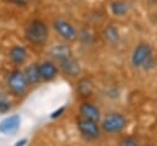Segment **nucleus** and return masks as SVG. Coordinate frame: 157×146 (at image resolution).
<instances>
[{
    "mask_svg": "<svg viewBox=\"0 0 157 146\" xmlns=\"http://www.w3.org/2000/svg\"><path fill=\"white\" fill-rule=\"evenodd\" d=\"M132 67L142 71H150L156 66V55L153 52V48L146 43L140 42L135 45L131 58H130Z\"/></svg>",
    "mask_w": 157,
    "mask_h": 146,
    "instance_id": "f257e3e1",
    "label": "nucleus"
},
{
    "mask_svg": "<svg viewBox=\"0 0 157 146\" xmlns=\"http://www.w3.org/2000/svg\"><path fill=\"white\" fill-rule=\"evenodd\" d=\"M25 39L33 45H44L49 38V27L40 18L31 20L23 31Z\"/></svg>",
    "mask_w": 157,
    "mask_h": 146,
    "instance_id": "f03ea898",
    "label": "nucleus"
},
{
    "mask_svg": "<svg viewBox=\"0 0 157 146\" xmlns=\"http://www.w3.org/2000/svg\"><path fill=\"white\" fill-rule=\"evenodd\" d=\"M6 85H7L9 91L16 97L23 96L27 92L28 86H29V83L23 74V70H20V69H13L7 74Z\"/></svg>",
    "mask_w": 157,
    "mask_h": 146,
    "instance_id": "7ed1b4c3",
    "label": "nucleus"
},
{
    "mask_svg": "<svg viewBox=\"0 0 157 146\" xmlns=\"http://www.w3.org/2000/svg\"><path fill=\"white\" fill-rule=\"evenodd\" d=\"M128 125V119L121 113H109L102 119L101 129L107 134L121 133Z\"/></svg>",
    "mask_w": 157,
    "mask_h": 146,
    "instance_id": "20e7f679",
    "label": "nucleus"
},
{
    "mask_svg": "<svg viewBox=\"0 0 157 146\" xmlns=\"http://www.w3.org/2000/svg\"><path fill=\"white\" fill-rule=\"evenodd\" d=\"M53 28L56 32V34L65 42H74L77 39L78 32L76 29V27L67 20L58 17L54 20L53 22Z\"/></svg>",
    "mask_w": 157,
    "mask_h": 146,
    "instance_id": "39448f33",
    "label": "nucleus"
},
{
    "mask_svg": "<svg viewBox=\"0 0 157 146\" xmlns=\"http://www.w3.org/2000/svg\"><path fill=\"white\" fill-rule=\"evenodd\" d=\"M76 126H77L80 134L87 140H97L101 137L102 129L97 121L78 117L76 120Z\"/></svg>",
    "mask_w": 157,
    "mask_h": 146,
    "instance_id": "423d86ee",
    "label": "nucleus"
},
{
    "mask_svg": "<svg viewBox=\"0 0 157 146\" xmlns=\"http://www.w3.org/2000/svg\"><path fill=\"white\" fill-rule=\"evenodd\" d=\"M58 67H59V71H61L64 75L70 76V77H77L82 71L80 61L74 55L59 61Z\"/></svg>",
    "mask_w": 157,
    "mask_h": 146,
    "instance_id": "0eeeda50",
    "label": "nucleus"
},
{
    "mask_svg": "<svg viewBox=\"0 0 157 146\" xmlns=\"http://www.w3.org/2000/svg\"><path fill=\"white\" fill-rule=\"evenodd\" d=\"M38 71H39V77L40 81L48 82L54 80L58 74H59V67L58 65L52 61V60H44L42 63H38Z\"/></svg>",
    "mask_w": 157,
    "mask_h": 146,
    "instance_id": "6e6552de",
    "label": "nucleus"
},
{
    "mask_svg": "<svg viewBox=\"0 0 157 146\" xmlns=\"http://www.w3.org/2000/svg\"><path fill=\"white\" fill-rule=\"evenodd\" d=\"M21 126V117L18 114H11L0 121V133L4 135H13Z\"/></svg>",
    "mask_w": 157,
    "mask_h": 146,
    "instance_id": "1a4fd4ad",
    "label": "nucleus"
},
{
    "mask_svg": "<svg viewBox=\"0 0 157 146\" xmlns=\"http://www.w3.org/2000/svg\"><path fill=\"white\" fill-rule=\"evenodd\" d=\"M7 56L10 59V61L16 65V66H21L27 61L28 58V52L26 49V47L21 45V44H13L7 53Z\"/></svg>",
    "mask_w": 157,
    "mask_h": 146,
    "instance_id": "9d476101",
    "label": "nucleus"
},
{
    "mask_svg": "<svg viewBox=\"0 0 157 146\" xmlns=\"http://www.w3.org/2000/svg\"><path fill=\"white\" fill-rule=\"evenodd\" d=\"M78 114L81 118H85V119H90V120H93V121H99L101 120V109L91 103V102H82L80 106H78Z\"/></svg>",
    "mask_w": 157,
    "mask_h": 146,
    "instance_id": "9b49d317",
    "label": "nucleus"
},
{
    "mask_svg": "<svg viewBox=\"0 0 157 146\" xmlns=\"http://www.w3.org/2000/svg\"><path fill=\"white\" fill-rule=\"evenodd\" d=\"M49 55L56 63H59V61H61V60H64V59H66V58H69V56H71L74 54H72L71 47L67 44V42H65V43H56V44H54L50 48V50H49Z\"/></svg>",
    "mask_w": 157,
    "mask_h": 146,
    "instance_id": "f8f14e48",
    "label": "nucleus"
},
{
    "mask_svg": "<svg viewBox=\"0 0 157 146\" xmlns=\"http://www.w3.org/2000/svg\"><path fill=\"white\" fill-rule=\"evenodd\" d=\"M93 90H94V83L91 77H82L76 83V94L82 99L92 96Z\"/></svg>",
    "mask_w": 157,
    "mask_h": 146,
    "instance_id": "ddd939ff",
    "label": "nucleus"
},
{
    "mask_svg": "<svg viewBox=\"0 0 157 146\" xmlns=\"http://www.w3.org/2000/svg\"><path fill=\"white\" fill-rule=\"evenodd\" d=\"M129 4L125 0H113L109 4V10L110 13L115 17H124L129 12Z\"/></svg>",
    "mask_w": 157,
    "mask_h": 146,
    "instance_id": "4468645a",
    "label": "nucleus"
},
{
    "mask_svg": "<svg viewBox=\"0 0 157 146\" xmlns=\"http://www.w3.org/2000/svg\"><path fill=\"white\" fill-rule=\"evenodd\" d=\"M103 38L108 44L115 45L119 43L120 40V32L119 28L114 25H108L104 29H103Z\"/></svg>",
    "mask_w": 157,
    "mask_h": 146,
    "instance_id": "2eb2a0df",
    "label": "nucleus"
},
{
    "mask_svg": "<svg viewBox=\"0 0 157 146\" xmlns=\"http://www.w3.org/2000/svg\"><path fill=\"white\" fill-rule=\"evenodd\" d=\"M23 74H25L29 85H37L40 82L39 71H38V63H31L29 65H27L23 70Z\"/></svg>",
    "mask_w": 157,
    "mask_h": 146,
    "instance_id": "dca6fc26",
    "label": "nucleus"
},
{
    "mask_svg": "<svg viewBox=\"0 0 157 146\" xmlns=\"http://www.w3.org/2000/svg\"><path fill=\"white\" fill-rule=\"evenodd\" d=\"M119 146H140V145H139V142H137V140L135 137L126 136L119 142Z\"/></svg>",
    "mask_w": 157,
    "mask_h": 146,
    "instance_id": "f3484780",
    "label": "nucleus"
},
{
    "mask_svg": "<svg viewBox=\"0 0 157 146\" xmlns=\"http://www.w3.org/2000/svg\"><path fill=\"white\" fill-rule=\"evenodd\" d=\"M2 1L10 5H15L17 7H26L31 0H2Z\"/></svg>",
    "mask_w": 157,
    "mask_h": 146,
    "instance_id": "a211bd4d",
    "label": "nucleus"
},
{
    "mask_svg": "<svg viewBox=\"0 0 157 146\" xmlns=\"http://www.w3.org/2000/svg\"><path fill=\"white\" fill-rule=\"evenodd\" d=\"M11 106L10 102L6 99H0V113H7L10 110Z\"/></svg>",
    "mask_w": 157,
    "mask_h": 146,
    "instance_id": "6ab92c4d",
    "label": "nucleus"
},
{
    "mask_svg": "<svg viewBox=\"0 0 157 146\" xmlns=\"http://www.w3.org/2000/svg\"><path fill=\"white\" fill-rule=\"evenodd\" d=\"M64 109H65L64 107H60V108H59L58 110H55V112H53V113L50 114V118H53V119H54V118H56V117H59V115H61V113L64 112Z\"/></svg>",
    "mask_w": 157,
    "mask_h": 146,
    "instance_id": "aec40b11",
    "label": "nucleus"
},
{
    "mask_svg": "<svg viewBox=\"0 0 157 146\" xmlns=\"http://www.w3.org/2000/svg\"><path fill=\"white\" fill-rule=\"evenodd\" d=\"M26 144H27V139H21L18 141H16L13 146H26Z\"/></svg>",
    "mask_w": 157,
    "mask_h": 146,
    "instance_id": "412c9836",
    "label": "nucleus"
}]
</instances>
